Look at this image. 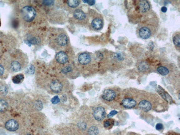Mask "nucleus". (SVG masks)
<instances>
[{
	"mask_svg": "<svg viewBox=\"0 0 180 135\" xmlns=\"http://www.w3.org/2000/svg\"><path fill=\"white\" fill-rule=\"evenodd\" d=\"M13 7L17 23L25 30L49 27L44 11L35 1H16Z\"/></svg>",
	"mask_w": 180,
	"mask_h": 135,
	"instance_id": "obj_1",
	"label": "nucleus"
},
{
	"mask_svg": "<svg viewBox=\"0 0 180 135\" xmlns=\"http://www.w3.org/2000/svg\"><path fill=\"white\" fill-rule=\"evenodd\" d=\"M46 44L51 49L57 52L71 47L67 31L63 28L55 27H48Z\"/></svg>",
	"mask_w": 180,
	"mask_h": 135,
	"instance_id": "obj_2",
	"label": "nucleus"
},
{
	"mask_svg": "<svg viewBox=\"0 0 180 135\" xmlns=\"http://www.w3.org/2000/svg\"><path fill=\"white\" fill-rule=\"evenodd\" d=\"M0 61L11 71L17 72L27 65L28 57L23 51L15 48L0 56Z\"/></svg>",
	"mask_w": 180,
	"mask_h": 135,
	"instance_id": "obj_3",
	"label": "nucleus"
},
{
	"mask_svg": "<svg viewBox=\"0 0 180 135\" xmlns=\"http://www.w3.org/2000/svg\"><path fill=\"white\" fill-rule=\"evenodd\" d=\"M48 27H41L25 30L24 40L29 47L39 48L46 44Z\"/></svg>",
	"mask_w": 180,
	"mask_h": 135,
	"instance_id": "obj_4",
	"label": "nucleus"
},
{
	"mask_svg": "<svg viewBox=\"0 0 180 135\" xmlns=\"http://www.w3.org/2000/svg\"><path fill=\"white\" fill-rule=\"evenodd\" d=\"M44 11L49 23L63 25L68 21L69 14L59 7V1H55L49 7L42 8Z\"/></svg>",
	"mask_w": 180,
	"mask_h": 135,
	"instance_id": "obj_5",
	"label": "nucleus"
},
{
	"mask_svg": "<svg viewBox=\"0 0 180 135\" xmlns=\"http://www.w3.org/2000/svg\"><path fill=\"white\" fill-rule=\"evenodd\" d=\"M87 9L85 10L80 6L69 13L68 22L71 24L87 28L88 25V17Z\"/></svg>",
	"mask_w": 180,
	"mask_h": 135,
	"instance_id": "obj_6",
	"label": "nucleus"
},
{
	"mask_svg": "<svg viewBox=\"0 0 180 135\" xmlns=\"http://www.w3.org/2000/svg\"><path fill=\"white\" fill-rule=\"evenodd\" d=\"M88 25L87 29L91 31L101 30L104 25L103 18L100 14L93 9L88 8Z\"/></svg>",
	"mask_w": 180,
	"mask_h": 135,
	"instance_id": "obj_7",
	"label": "nucleus"
},
{
	"mask_svg": "<svg viewBox=\"0 0 180 135\" xmlns=\"http://www.w3.org/2000/svg\"><path fill=\"white\" fill-rule=\"evenodd\" d=\"M16 42L12 35L0 31V56L16 48Z\"/></svg>",
	"mask_w": 180,
	"mask_h": 135,
	"instance_id": "obj_8",
	"label": "nucleus"
},
{
	"mask_svg": "<svg viewBox=\"0 0 180 135\" xmlns=\"http://www.w3.org/2000/svg\"><path fill=\"white\" fill-rule=\"evenodd\" d=\"M59 7L68 14L80 6L81 1L79 0L59 1Z\"/></svg>",
	"mask_w": 180,
	"mask_h": 135,
	"instance_id": "obj_9",
	"label": "nucleus"
},
{
	"mask_svg": "<svg viewBox=\"0 0 180 135\" xmlns=\"http://www.w3.org/2000/svg\"><path fill=\"white\" fill-rule=\"evenodd\" d=\"M116 97L115 91L110 89L105 90L102 94V97L108 101H111L115 99Z\"/></svg>",
	"mask_w": 180,
	"mask_h": 135,
	"instance_id": "obj_10",
	"label": "nucleus"
},
{
	"mask_svg": "<svg viewBox=\"0 0 180 135\" xmlns=\"http://www.w3.org/2000/svg\"><path fill=\"white\" fill-rule=\"evenodd\" d=\"M105 114L106 113L105 108L102 107H99L94 111V117L96 120L101 121L104 119Z\"/></svg>",
	"mask_w": 180,
	"mask_h": 135,
	"instance_id": "obj_11",
	"label": "nucleus"
},
{
	"mask_svg": "<svg viewBox=\"0 0 180 135\" xmlns=\"http://www.w3.org/2000/svg\"><path fill=\"white\" fill-rule=\"evenodd\" d=\"M139 36L143 39H147L150 38L152 34V31L150 28L145 26L142 27L139 30Z\"/></svg>",
	"mask_w": 180,
	"mask_h": 135,
	"instance_id": "obj_12",
	"label": "nucleus"
},
{
	"mask_svg": "<svg viewBox=\"0 0 180 135\" xmlns=\"http://www.w3.org/2000/svg\"><path fill=\"white\" fill-rule=\"evenodd\" d=\"M50 87L51 91L54 93H58L60 92L62 88V85L59 80L55 79L50 83Z\"/></svg>",
	"mask_w": 180,
	"mask_h": 135,
	"instance_id": "obj_13",
	"label": "nucleus"
},
{
	"mask_svg": "<svg viewBox=\"0 0 180 135\" xmlns=\"http://www.w3.org/2000/svg\"><path fill=\"white\" fill-rule=\"evenodd\" d=\"M138 5L139 10L141 13H146L150 9V4L148 1H138Z\"/></svg>",
	"mask_w": 180,
	"mask_h": 135,
	"instance_id": "obj_14",
	"label": "nucleus"
},
{
	"mask_svg": "<svg viewBox=\"0 0 180 135\" xmlns=\"http://www.w3.org/2000/svg\"><path fill=\"white\" fill-rule=\"evenodd\" d=\"M121 104L124 108L131 109L135 107L136 103L135 100L133 99L127 98L122 100Z\"/></svg>",
	"mask_w": 180,
	"mask_h": 135,
	"instance_id": "obj_15",
	"label": "nucleus"
},
{
	"mask_svg": "<svg viewBox=\"0 0 180 135\" xmlns=\"http://www.w3.org/2000/svg\"><path fill=\"white\" fill-rule=\"evenodd\" d=\"M5 126L8 130L14 131L18 130L19 127V125L16 121L10 120L6 123Z\"/></svg>",
	"mask_w": 180,
	"mask_h": 135,
	"instance_id": "obj_16",
	"label": "nucleus"
},
{
	"mask_svg": "<svg viewBox=\"0 0 180 135\" xmlns=\"http://www.w3.org/2000/svg\"><path fill=\"white\" fill-rule=\"evenodd\" d=\"M138 107L142 111L147 112L151 110L152 106L150 102L144 100L139 103Z\"/></svg>",
	"mask_w": 180,
	"mask_h": 135,
	"instance_id": "obj_17",
	"label": "nucleus"
},
{
	"mask_svg": "<svg viewBox=\"0 0 180 135\" xmlns=\"http://www.w3.org/2000/svg\"><path fill=\"white\" fill-rule=\"evenodd\" d=\"M24 79V77L23 74L17 75L13 77L12 81L14 84H19L21 83Z\"/></svg>",
	"mask_w": 180,
	"mask_h": 135,
	"instance_id": "obj_18",
	"label": "nucleus"
},
{
	"mask_svg": "<svg viewBox=\"0 0 180 135\" xmlns=\"http://www.w3.org/2000/svg\"><path fill=\"white\" fill-rule=\"evenodd\" d=\"M157 71L162 76H166L169 73L168 69L164 66H160L157 69Z\"/></svg>",
	"mask_w": 180,
	"mask_h": 135,
	"instance_id": "obj_19",
	"label": "nucleus"
},
{
	"mask_svg": "<svg viewBox=\"0 0 180 135\" xmlns=\"http://www.w3.org/2000/svg\"><path fill=\"white\" fill-rule=\"evenodd\" d=\"M180 35L179 33L175 34L173 37V41L174 45L177 47L180 48Z\"/></svg>",
	"mask_w": 180,
	"mask_h": 135,
	"instance_id": "obj_20",
	"label": "nucleus"
},
{
	"mask_svg": "<svg viewBox=\"0 0 180 135\" xmlns=\"http://www.w3.org/2000/svg\"><path fill=\"white\" fill-rule=\"evenodd\" d=\"M73 69L72 66L70 65H68L64 68L61 69V72L64 74H67L68 73L72 72Z\"/></svg>",
	"mask_w": 180,
	"mask_h": 135,
	"instance_id": "obj_21",
	"label": "nucleus"
},
{
	"mask_svg": "<svg viewBox=\"0 0 180 135\" xmlns=\"http://www.w3.org/2000/svg\"><path fill=\"white\" fill-rule=\"evenodd\" d=\"M149 65L146 62H141L139 65L138 68L139 70L144 72L147 71L149 68Z\"/></svg>",
	"mask_w": 180,
	"mask_h": 135,
	"instance_id": "obj_22",
	"label": "nucleus"
},
{
	"mask_svg": "<svg viewBox=\"0 0 180 135\" xmlns=\"http://www.w3.org/2000/svg\"><path fill=\"white\" fill-rule=\"evenodd\" d=\"M88 133L89 135H98L99 133V129L95 126H92L88 129Z\"/></svg>",
	"mask_w": 180,
	"mask_h": 135,
	"instance_id": "obj_23",
	"label": "nucleus"
},
{
	"mask_svg": "<svg viewBox=\"0 0 180 135\" xmlns=\"http://www.w3.org/2000/svg\"><path fill=\"white\" fill-rule=\"evenodd\" d=\"M8 107V103L5 100H0V111L4 112Z\"/></svg>",
	"mask_w": 180,
	"mask_h": 135,
	"instance_id": "obj_24",
	"label": "nucleus"
},
{
	"mask_svg": "<svg viewBox=\"0 0 180 135\" xmlns=\"http://www.w3.org/2000/svg\"><path fill=\"white\" fill-rule=\"evenodd\" d=\"M35 71V68L33 65H31L29 66L27 69L26 72L28 74H33Z\"/></svg>",
	"mask_w": 180,
	"mask_h": 135,
	"instance_id": "obj_25",
	"label": "nucleus"
},
{
	"mask_svg": "<svg viewBox=\"0 0 180 135\" xmlns=\"http://www.w3.org/2000/svg\"><path fill=\"white\" fill-rule=\"evenodd\" d=\"M116 58L119 61H122L124 59V55L121 53H116Z\"/></svg>",
	"mask_w": 180,
	"mask_h": 135,
	"instance_id": "obj_26",
	"label": "nucleus"
},
{
	"mask_svg": "<svg viewBox=\"0 0 180 135\" xmlns=\"http://www.w3.org/2000/svg\"><path fill=\"white\" fill-rule=\"evenodd\" d=\"M35 107L37 110H41L43 108V104L42 102L40 101H36L35 103Z\"/></svg>",
	"mask_w": 180,
	"mask_h": 135,
	"instance_id": "obj_27",
	"label": "nucleus"
},
{
	"mask_svg": "<svg viewBox=\"0 0 180 135\" xmlns=\"http://www.w3.org/2000/svg\"><path fill=\"white\" fill-rule=\"evenodd\" d=\"M114 122L113 121H110V120H107L104 123V126L105 128H108L111 127L113 124Z\"/></svg>",
	"mask_w": 180,
	"mask_h": 135,
	"instance_id": "obj_28",
	"label": "nucleus"
},
{
	"mask_svg": "<svg viewBox=\"0 0 180 135\" xmlns=\"http://www.w3.org/2000/svg\"><path fill=\"white\" fill-rule=\"evenodd\" d=\"M60 100L58 96H56L53 97L51 100V102L53 104H56L59 103Z\"/></svg>",
	"mask_w": 180,
	"mask_h": 135,
	"instance_id": "obj_29",
	"label": "nucleus"
},
{
	"mask_svg": "<svg viewBox=\"0 0 180 135\" xmlns=\"http://www.w3.org/2000/svg\"><path fill=\"white\" fill-rule=\"evenodd\" d=\"M78 126L82 130H85L86 128V123L84 122H81L79 123Z\"/></svg>",
	"mask_w": 180,
	"mask_h": 135,
	"instance_id": "obj_30",
	"label": "nucleus"
},
{
	"mask_svg": "<svg viewBox=\"0 0 180 135\" xmlns=\"http://www.w3.org/2000/svg\"><path fill=\"white\" fill-rule=\"evenodd\" d=\"M5 71V69L3 65L0 64V77L3 75Z\"/></svg>",
	"mask_w": 180,
	"mask_h": 135,
	"instance_id": "obj_31",
	"label": "nucleus"
},
{
	"mask_svg": "<svg viewBox=\"0 0 180 135\" xmlns=\"http://www.w3.org/2000/svg\"><path fill=\"white\" fill-rule=\"evenodd\" d=\"M118 113V112L116 110H113L110 112V113L108 115V118H111L114 115Z\"/></svg>",
	"mask_w": 180,
	"mask_h": 135,
	"instance_id": "obj_32",
	"label": "nucleus"
},
{
	"mask_svg": "<svg viewBox=\"0 0 180 135\" xmlns=\"http://www.w3.org/2000/svg\"><path fill=\"white\" fill-rule=\"evenodd\" d=\"M163 127V126L162 123H157L156 126V130L158 131L162 130Z\"/></svg>",
	"mask_w": 180,
	"mask_h": 135,
	"instance_id": "obj_33",
	"label": "nucleus"
},
{
	"mask_svg": "<svg viewBox=\"0 0 180 135\" xmlns=\"http://www.w3.org/2000/svg\"><path fill=\"white\" fill-rule=\"evenodd\" d=\"M83 2L85 3H87L88 5L90 6H92L94 5L95 4V1H83Z\"/></svg>",
	"mask_w": 180,
	"mask_h": 135,
	"instance_id": "obj_34",
	"label": "nucleus"
},
{
	"mask_svg": "<svg viewBox=\"0 0 180 135\" xmlns=\"http://www.w3.org/2000/svg\"><path fill=\"white\" fill-rule=\"evenodd\" d=\"M167 8L165 7H163L161 8V11L162 13H165L167 11Z\"/></svg>",
	"mask_w": 180,
	"mask_h": 135,
	"instance_id": "obj_35",
	"label": "nucleus"
},
{
	"mask_svg": "<svg viewBox=\"0 0 180 135\" xmlns=\"http://www.w3.org/2000/svg\"><path fill=\"white\" fill-rule=\"evenodd\" d=\"M1 19H0V27H1Z\"/></svg>",
	"mask_w": 180,
	"mask_h": 135,
	"instance_id": "obj_36",
	"label": "nucleus"
},
{
	"mask_svg": "<svg viewBox=\"0 0 180 135\" xmlns=\"http://www.w3.org/2000/svg\"><path fill=\"white\" fill-rule=\"evenodd\" d=\"M138 135L136 134H129V135Z\"/></svg>",
	"mask_w": 180,
	"mask_h": 135,
	"instance_id": "obj_37",
	"label": "nucleus"
},
{
	"mask_svg": "<svg viewBox=\"0 0 180 135\" xmlns=\"http://www.w3.org/2000/svg\"><path fill=\"white\" fill-rule=\"evenodd\" d=\"M180 94H179V95H178V96H179V99H180Z\"/></svg>",
	"mask_w": 180,
	"mask_h": 135,
	"instance_id": "obj_38",
	"label": "nucleus"
},
{
	"mask_svg": "<svg viewBox=\"0 0 180 135\" xmlns=\"http://www.w3.org/2000/svg\"></svg>",
	"mask_w": 180,
	"mask_h": 135,
	"instance_id": "obj_39",
	"label": "nucleus"
}]
</instances>
